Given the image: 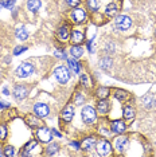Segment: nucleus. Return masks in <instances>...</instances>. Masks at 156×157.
<instances>
[{"label": "nucleus", "instance_id": "nucleus-43", "mask_svg": "<svg viewBox=\"0 0 156 157\" xmlns=\"http://www.w3.org/2000/svg\"><path fill=\"white\" fill-rule=\"evenodd\" d=\"M51 132H53V136H57V137H62L61 132H58L57 129H51Z\"/></svg>", "mask_w": 156, "mask_h": 157}, {"label": "nucleus", "instance_id": "nucleus-16", "mask_svg": "<svg viewBox=\"0 0 156 157\" xmlns=\"http://www.w3.org/2000/svg\"><path fill=\"white\" fill-rule=\"evenodd\" d=\"M67 67H69L70 70L73 71L74 74H81V70H82V66H81V63L78 62V59L76 58H70L67 59Z\"/></svg>", "mask_w": 156, "mask_h": 157}, {"label": "nucleus", "instance_id": "nucleus-38", "mask_svg": "<svg viewBox=\"0 0 156 157\" xmlns=\"http://www.w3.org/2000/svg\"><path fill=\"white\" fill-rule=\"evenodd\" d=\"M65 2H66V4L69 6V7H73V8H76V7L80 6L81 0H65Z\"/></svg>", "mask_w": 156, "mask_h": 157}, {"label": "nucleus", "instance_id": "nucleus-12", "mask_svg": "<svg viewBox=\"0 0 156 157\" xmlns=\"http://www.w3.org/2000/svg\"><path fill=\"white\" fill-rule=\"evenodd\" d=\"M70 33H72V28H70V26H67V24H63V26L58 30V33H57V36H58V39L61 42H69Z\"/></svg>", "mask_w": 156, "mask_h": 157}, {"label": "nucleus", "instance_id": "nucleus-14", "mask_svg": "<svg viewBox=\"0 0 156 157\" xmlns=\"http://www.w3.org/2000/svg\"><path fill=\"white\" fill-rule=\"evenodd\" d=\"M125 129H127V125L121 120H116V121H112V122H111V130H112V133L121 134V133L125 132Z\"/></svg>", "mask_w": 156, "mask_h": 157}, {"label": "nucleus", "instance_id": "nucleus-28", "mask_svg": "<svg viewBox=\"0 0 156 157\" xmlns=\"http://www.w3.org/2000/svg\"><path fill=\"white\" fill-rule=\"evenodd\" d=\"M59 151V145L57 142H50V145L46 148V155L47 156H54Z\"/></svg>", "mask_w": 156, "mask_h": 157}, {"label": "nucleus", "instance_id": "nucleus-27", "mask_svg": "<svg viewBox=\"0 0 156 157\" xmlns=\"http://www.w3.org/2000/svg\"><path fill=\"white\" fill-rule=\"evenodd\" d=\"M96 95H97L98 99H106L111 95V89L109 87H98L96 90Z\"/></svg>", "mask_w": 156, "mask_h": 157}, {"label": "nucleus", "instance_id": "nucleus-18", "mask_svg": "<svg viewBox=\"0 0 156 157\" xmlns=\"http://www.w3.org/2000/svg\"><path fill=\"white\" fill-rule=\"evenodd\" d=\"M35 148H38V141H37V140H31V141H28L27 144L24 145L23 151L20 152V156H22V157H24V156H30L31 151H34Z\"/></svg>", "mask_w": 156, "mask_h": 157}, {"label": "nucleus", "instance_id": "nucleus-40", "mask_svg": "<svg viewBox=\"0 0 156 157\" xmlns=\"http://www.w3.org/2000/svg\"><path fill=\"white\" fill-rule=\"evenodd\" d=\"M55 56H58V58H63V59H67V54L65 52V50H57L54 52Z\"/></svg>", "mask_w": 156, "mask_h": 157}, {"label": "nucleus", "instance_id": "nucleus-37", "mask_svg": "<svg viewBox=\"0 0 156 157\" xmlns=\"http://www.w3.org/2000/svg\"><path fill=\"white\" fill-rule=\"evenodd\" d=\"M104 51L108 52V54H113V52H115V44L111 43V42H108L105 46V48H104Z\"/></svg>", "mask_w": 156, "mask_h": 157}, {"label": "nucleus", "instance_id": "nucleus-26", "mask_svg": "<svg viewBox=\"0 0 156 157\" xmlns=\"http://www.w3.org/2000/svg\"><path fill=\"white\" fill-rule=\"evenodd\" d=\"M27 124L30 128H35V129H38L39 126H42V122L39 121V117L37 116H33V114H30V116L27 117Z\"/></svg>", "mask_w": 156, "mask_h": 157}, {"label": "nucleus", "instance_id": "nucleus-31", "mask_svg": "<svg viewBox=\"0 0 156 157\" xmlns=\"http://www.w3.org/2000/svg\"><path fill=\"white\" fill-rule=\"evenodd\" d=\"M86 6L93 13L98 11V0H86Z\"/></svg>", "mask_w": 156, "mask_h": 157}, {"label": "nucleus", "instance_id": "nucleus-13", "mask_svg": "<svg viewBox=\"0 0 156 157\" xmlns=\"http://www.w3.org/2000/svg\"><path fill=\"white\" fill-rule=\"evenodd\" d=\"M96 144H97L96 137L94 136H90V137H86L82 142H81V149L85 151V152H90L92 149L96 148Z\"/></svg>", "mask_w": 156, "mask_h": 157}, {"label": "nucleus", "instance_id": "nucleus-21", "mask_svg": "<svg viewBox=\"0 0 156 157\" xmlns=\"http://www.w3.org/2000/svg\"><path fill=\"white\" fill-rule=\"evenodd\" d=\"M27 10L30 12H38L39 10H41V7H42V2L41 0H27Z\"/></svg>", "mask_w": 156, "mask_h": 157}, {"label": "nucleus", "instance_id": "nucleus-10", "mask_svg": "<svg viewBox=\"0 0 156 157\" xmlns=\"http://www.w3.org/2000/svg\"><path fill=\"white\" fill-rule=\"evenodd\" d=\"M28 94V87L24 86V85H16L15 87H14V97H15L18 101H22L27 97Z\"/></svg>", "mask_w": 156, "mask_h": 157}, {"label": "nucleus", "instance_id": "nucleus-5", "mask_svg": "<svg viewBox=\"0 0 156 157\" xmlns=\"http://www.w3.org/2000/svg\"><path fill=\"white\" fill-rule=\"evenodd\" d=\"M35 71V66L33 65V63H30V62H24L22 63L18 69L15 70V75L18 78H28Z\"/></svg>", "mask_w": 156, "mask_h": 157}, {"label": "nucleus", "instance_id": "nucleus-23", "mask_svg": "<svg viewBox=\"0 0 156 157\" xmlns=\"http://www.w3.org/2000/svg\"><path fill=\"white\" fill-rule=\"evenodd\" d=\"M141 102H143L145 109H154L155 108V98L152 94H147L145 97L141 98Z\"/></svg>", "mask_w": 156, "mask_h": 157}, {"label": "nucleus", "instance_id": "nucleus-30", "mask_svg": "<svg viewBox=\"0 0 156 157\" xmlns=\"http://www.w3.org/2000/svg\"><path fill=\"white\" fill-rule=\"evenodd\" d=\"M80 83L84 87H86V89L92 87V79H90L89 74H81L80 75Z\"/></svg>", "mask_w": 156, "mask_h": 157}, {"label": "nucleus", "instance_id": "nucleus-11", "mask_svg": "<svg viewBox=\"0 0 156 157\" xmlns=\"http://www.w3.org/2000/svg\"><path fill=\"white\" fill-rule=\"evenodd\" d=\"M84 40H85V35L82 31L78 30V28L72 30V33H70V42L73 44H81Z\"/></svg>", "mask_w": 156, "mask_h": 157}, {"label": "nucleus", "instance_id": "nucleus-17", "mask_svg": "<svg viewBox=\"0 0 156 157\" xmlns=\"http://www.w3.org/2000/svg\"><path fill=\"white\" fill-rule=\"evenodd\" d=\"M117 12H119V4L116 2H112L106 6L105 8V15L108 17H116L117 16Z\"/></svg>", "mask_w": 156, "mask_h": 157}, {"label": "nucleus", "instance_id": "nucleus-19", "mask_svg": "<svg viewBox=\"0 0 156 157\" xmlns=\"http://www.w3.org/2000/svg\"><path fill=\"white\" fill-rule=\"evenodd\" d=\"M115 98L117 99L119 102H127L128 99L131 98V94L127 90H121V89H117V90H115Z\"/></svg>", "mask_w": 156, "mask_h": 157}, {"label": "nucleus", "instance_id": "nucleus-32", "mask_svg": "<svg viewBox=\"0 0 156 157\" xmlns=\"http://www.w3.org/2000/svg\"><path fill=\"white\" fill-rule=\"evenodd\" d=\"M16 0H0V7L2 8H12L14 6H15Z\"/></svg>", "mask_w": 156, "mask_h": 157}, {"label": "nucleus", "instance_id": "nucleus-24", "mask_svg": "<svg viewBox=\"0 0 156 157\" xmlns=\"http://www.w3.org/2000/svg\"><path fill=\"white\" fill-rule=\"evenodd\" d=\"M70 54H72L73 58H81V56L84 55V48H82V46L81 44H73L72 46V48H70Z\"/></svg>", "mask_w": 156, "mask_h": 157}, {"label": "nucleus", "instance_id": "nucleus-34", "mask_svg": "<svg viewBox=\"0 0 156 157\" xmlns=\"http://www.w3.org/2000/svg\"><path fill=\"white\" fill-rule=\"evenodd\" d=\"M3 155L7 156V157H12V156H15V149H14V146L7 145L6 148H4V153H3Z\"/></svg>", "mask_w": 156, "mask_h": 157}, {"label": "nucleus", "instance_id": "nucleus-41", "mask_svg": "<svg viewBox=\"0 0 156 157\" xmlns=\"http://www.w3.org/2000/svg\"><path fill=\"white\" fill-rule=\"evenodd\" d=\"M69 144H70V146H73V149H76V151L81 149V144L80 142H77V141H70Z\"/></svg>", "mask_w": 156, "mask_h": 157}, {"label": "nucleus", "instance_id": "nucleus-8", "mask_svg": "<svg viewBox=\"0 0 156 157\" xmlns=\"http://www.w3.org/2000/svg\"><path fill=\"white\" fill-rule=\"evenodd\" d=\"M70 17H72V20L76 24H84L85 22H86L88 16H86V12H85V10L82 8H74L72 13H70Z\"/></svg>", "mask_w": 156, "mask_h": 157}, {"label": "nucleus", "instance_id": "nucleus-33", "mask_svg": "<svg viewBox=\"0 0 156 157\" xmlns=\"http://www.w3.org/2000/svg\"><path fill=\"white\" fill-rule=\"evenodd\" d=\"M84 102H85L84 94L82 93H80V91H77L76 94H74V103H76V105H82Z\"/></svg>", "mask_w": 156, "mask_h": 157}, {"label": "nucleus", "instance_id": "nucleus-35", "mask_svg": "<svg viewBox=\"0 0 156 157\" xmlns=\"http://www.w3.org/2000/svg\"><path fill=\"white\" fill-rule=\"evenodd\" d=\"M7 134H8L7 126L6 125H0V141H4L7 138Z\"/></svg>", "mask_w": 156, "mask_h": 157}, {"label": "nucleus", "instance_id": "nucleus-39", "mask_svg": "<svg viewBox=\"0 0 156 157\" xmlns=\"http://www.w3.org/2000/svg\"><path fill=\"white\" fill-rule=\"evenodd\" d=\"M86 47H88V50H89V52L93 54L94 52V40L93 39H89V40L86 42Z\"/></svg>", "mask_w": 156, "mask_h": 157}, {"label": "nucleus", "instance_id": "nucleus-45", "mask_svg": "<svg viewBox=\"0 0 156 157\" xmlns=\"http://www.w3.org/2000/svg\"><path fill=\"white\" fill-rule=\"evenodd\" d=\"M3 155V152H2V146H0V156H2Z\"/></svg>", "mask_w": 156, "mask_h": 157}, {"label": "nucleus", "instance_id": "nucleus-36", "mask_svg": "<svg viewBox=\"0 0 156 157\" xmlns=\"http://www.w3.org/2000/svg\"><path fill=\"white\" fill-rule=\"evenodd\" d=\"M27 51V47L26 46H16L15 48H14V55H20L22 52Z\"/></svg>", "mask_w": 156, "mask_h": 157}, {"label": "nucleus", "instance_id": "nucleus-42", "mask_svg": "<svg viewBox=\"0 0 156 157\" xmlns=\"http://www.w3.org/2000/svg\"><path fill=\"white\" fill-rule=\"evenodd\" d=\"M6 108H10V103L8 102H4L0 99V109H6Z\"/></svg>", "mask_w": 156, "mask_h": 157}, {"label": "nucleus", "instance_id": "nucleus-25", "mask_svg": "<svg viewBox=\"0 0 156 157\" xmlns=\"http://www.w3.org/2000/svg\"><path fill=\"white\" fill-rule=\"evenodd\" d=\"M113 60L111 56H104V58L100 59V62H98V66H100V69L102 70H111V67L113 65Z\"/></svg>", "mask_w": 156, "mask_h": 157}, {"label": "nucleus", "instance_id": "nucleus-15", "mask_svg": "<svg viewBox=\"0 0 156 157\" xmlns=\"http://www.w3.org/2000/svg\"><path fill=\"white\" fill-rule=\"evenodd\" d=\"M73 116H74V108L73 105H67L63 108L62 113H61V120L65 121L66 124H69L70 121L73 120Z\"/></svg>", "mask_w": 156, "mask_h": 157}, {"label": "nucleus", "instance_id": "nucleus-6", "mask_svg": "<svg viewBox=\"0 0 156 157\" xmlns=\"http://www.w3.org/2000/svg\"><path fill=\"white\" fill-rule=\"evenodd\" d=\"M115 26L120 31H128L132 27V19L128 15H117L115 19Z\"/></svg>", "mask_w": 156, "mask_h": 157}, {"label": "nucleus", "instance_id": "nucleus-44", "mask_svg": "<svg viewBox=\"0 0 156 157\" xmlns=\"http://www.w3.org/2000/svg\"><path fill=\"white\" fill-rule=\"evenodd\" d=\"M2 93H3V94H4V95H10V91H8V89H7V87H3Z\"/></svg>", "mask_w": 156, "mask_h": 157}, {"label": "nucleus", "instance_id": "nucleus-20", "mask_svg": "<svg viewBox=\"0 0 156 157\" xmlns=\"http://www.w3.org/2000/svg\"><path fill=\"white\" fill-rule=\"evenodd\" d=\"M135 116H136V110H135L132 106L127 105V106H124V108H123V117H124V120L131 121V120L135 118Z\"/></svg>", "mask_w": 156, "mask_h": 157}, {"label": "nucleus", "instance_id": "nucleus-29", "mask_svg": "<svg viewBox=\"0 0 156 157\" xmlns=\"http://www.w3.org/2000/svg\"><path fill=\"white\" fill-rule=\"evenodd\" d=\"M15 35H16L18 39H20V40H26V39L28 38V33H27V30H26L24 26H20L19 28H18V30L15 31Z\"/></svg>", "mask_w": 156, "mask_h": 157}, {"label": "nucleus", "instance_id": "nucleus-4", "mask_svg": "<svg viewBox=\"0 0 156 157\" xmlns=\"http://www.w3.org/2000/svg\"><path fill=\"white\" fill-rule=\"evenodd\" d=\"M53 132L51 129H49L47 126H39L38 130H37V140L39 142H43V144H50L51 140H53Z\"/></svg>", "mask_w": 156, "mask_h": 157}, {"label": "nucleus", "instance_id": "nucleus-7", "mask_svg": "<svg viewBox=\"0 0 156 157\" xmlns=\"http://www.w3.org/2000/svg\"><path fill=\"white\" fill-rule=\"evenodd\" d=\"M34 114L39 118H46V117H49V114H50V108H49V105H46L43 102H37L34 103Z\"/></svg>", "mask_w": 156, "mask_h": 157}, {"label": "nucleus", "instance_id": "nucleus-3", "mask_svg": "<svg viewBox=\"0 0 156 157\" xmlns=\"http://www.w3.org/2000/svg\"><path fill=\"white\" fill-rule=\"evenodd\" d=\"M96 151H97L98 156L106 157V156H111L112 155L113 148H112V144L108 140H104V138H102V140L97 141V144H96Z\"/></svg>", "mask_w": 156, "mask_h": 157}, {"label": "nucleus", "instance_id": "nucleus-22", "mask_svg": "<svg viewBox=\"0 0 156 157\" xmlns=\"http://www.w3.org/2000/svg\"><path fill=\"white\" fill-rule=\"evenodd\" d=\"M109 109H111V103L109 101H106V99H100L97 103V112L100 114H106L109 112Z\"/></svg>", "mask_w": 156, "mask_h": 157}, {"label": "nucleus", "instance_id": "nucleus-2", "mask_svg": "<svg viewBox=\"0 0 156 157\" xmlns=\"http://www.w3.org/2000/svg\"><path fill=\"white\" fill-rule=\"evenodd\" d=\"M54 77L58 83L66 85L70 81V69L66 66H58L54 69Z\"/></svg>", "mask_w": 156, "mask_h": 157}, {"label": "nucleus", "instance_id": "nucleus-9", "mask_svg": "<svg viewBox=\"0 0 156 157\" xmlns=\"http://www.w3.org/2000/svg\"><path fill=\"white\" fill-rule=\"evenodd\" d=\"M129 146V138L128 136H120V137H117V140L115 142V148L116 151L119 153H124L128 149Z\"/></svg>", "mask_w": 156, "mask_h": 157}, {"label": "nucleus", "instance_id": "nucleus-1", "mask_svg": "<svg viewBox=\"0 0 156 157\" xmlns=\"http://www.w3.org/2000/svg\"><path fill=\"white\" fill-rule=\"evenodd\" d=\"M81 117H82V121L85 125H93L97 121V112H96L93 106L86 105L84 106L82 112H81Z\"/></svg>", "mask_w": 156, "mask_h": 157}]
</instances>
